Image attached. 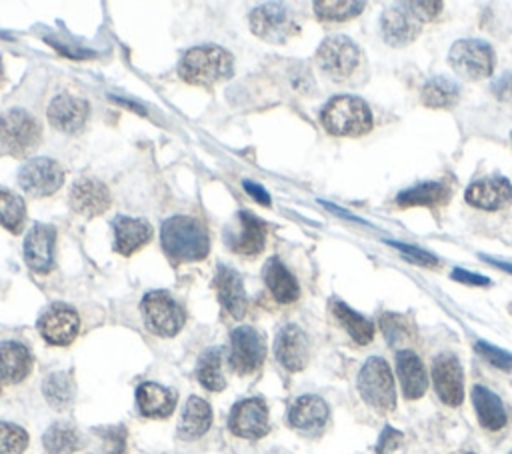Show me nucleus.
Instances as JSON below:
<instances>
[{
	"mask_svg": "<svg viewBox=\"0 0 512 454\" xmlns=\"http://www.w3.org/2000/svg\"><path fill=\"white\" fill-rule=\"evenodd\" d=\"M443 3H398L388 6L380 16V35L390 46H407L417 40L423 25L433 20Z\"/></svg>",
	"mask_w": 512,
	"mask_h": 454,
	"instance_id": "f257e3e1",
	"label": "nucleus"
},
{
	"mask_svg": "<svg viewBox=\"0 0 512 454\" xmlns=\"http://www.w3.org/2000/svg\"><path fill=\"white\" fill-rule=\"evenodd\" d=\"M163 247L166 257L180 265V262L203 260L208 255L210 238L206 227L193 217H173L163 225Z\"/></svg>",
	"mask_w": 512,
	"mask_h": 454,
	"instance_id": "f03ea898",
	"label": "nucleus"
},
{
	"mask_svg": "<svg viewBox=\"0 0 512 454\" xmlns=\"http://www.w3.org/2000/svg\"><path fill=\"white\" fill-rule=\"evenodd\" d=\"M235 60L220 46L190 48L178 65V75L188 85L210 88L233 76Z\"/></svg>",
	"mask_w": 512,
	"mask_h": 454,
	"instance_id": "7ed1b4c3",
	"label": "nucleus"
},
{
	"mask_svg": "<svg viewBox=\"0 0 512 454\" xmlns=\"http://www.w3.org/2000/svg\"><path fill=\"white\" fill-rule=\"evenodd\" d=\"M320 123L333 136H363L373 128V113L358 96H335L320 113Z\"/></svg>",
	"mask_w": 512,
	"mask_h": 454,
	"instance_id": "20e7f679",
	"label": "nucleus"
},
{
	"mask_svg": "<svg viewBox=\"0 0 512 454\" xmlns=\"http://www.w3.org/2000/svg\"><path fill=\"white\" fill-rule=\"evenodd\" d=\"M43 128L38 120L23 108L0 115V150L10 156H26L38 146Z\"/></svg>",
	"mask_w": 512,
	"mask_h": 454,
	"instance_id": "39448f33",
	"label": "nucleus"
},
{
	"mask_svg": "<svg viewBox=\"0 0 512 454\" xmlns=\"http://www.w3.org/2000/svg\"><path fill=\"white\" fill-rule=\"evenodd\" d=\"M358 392L366 405L378 412H390L397 407L395 378L385 358L373 357L365 362L358 375Z\"/></svg>",
	"mask_w": 512,
	"mask_h": 454,
	"instance_id": "423d86ee",
	"label": "nucleus"
},
{
	"mask_svg": "<svg viewBox=\"0 0 512 454\" xmlns=\"http://www.w3.org/2000/svg\"><path fill=\"white\" fill-rule=\"evenodd\" d=\"M448 63L465 80H483L495 73V50L485 40H458L448 53Z\"/></svg>",
	"mask_w": 512,
	"mask_h": 454,
	"instance_id": "0eeeda50",
	"label": "nucleus"
},
{
	"mask_svg": "<svg viewBox=\"0 0 512 454\" xmlns=\"http://www.w3.org/2000/svg\"><path fill=\"white\" fill-rule=\"evenodd\" d=\"M143 317L150 332L158 337H175L185 327V310L178 302L165 290L148 292L143 298Z\"/></svg>",
	"mask_w": 512,
	"mask_h": 454,
	"instance_id": "6e6552de",
	"label": "nucleus"
},
{
	"mask_svg": "<svg viewBox=\"0 0 512 454\" xmlns=\"http://www.w3.org/2000/svg\"><path fill=\"white\" fill-rule=\"evenodd\" d=\"M320 70L333 80H346L360 65V48L353 38L336 35L326 38L316 50Z\"/></svg>",
	"mask_w": 512,
	"mask_h": 454,
	"instance_id": "1a4fd4ad",
	"label": "nucleus"
},
{
	"mask_svg": "<svg viewBox=\"0 0 512 454\" xmlns=\"http://www.w3.org/2000/svg\"><path fill=\"white\" fill-rule=\"evenodd\" d=\"M266 358V340L253 327H238L230 335V367L238 375H253Z\"/></svg>",
	"mask_w": 512,
	"mask_h": 454,
	"instance_id": "9d476101",
	"label": "nucleus"
},
{
	"mask_svg": "<svg viewBox=\"0 0 512 454\" xmlns=\"http://www.w3.org/2000/svg\"><path fill=\"white\" fill-rule=\"evenodd\" d=\"M65 183V170L56 160L50 158H33L20 168L18 185L30 197H48L55 195Z\"/></svg>",
	"mask_w": 512,
	"mask_h": 454,
	"instance_id": "9b49d317",
	"label": "nucleus"
},
{
	"mask_svg": "<svg viewBox=\"0 0 512 454\" xmlns=\"http://www.w3.org/2000/svg\"><path fill=\"white\" fill-rule=\"evenodd\" d=\"M225 242L230 250L243 257H256L265 248L266 242V225L256 218L253 213L240 210L235 225L226 228Z\"/></svg>",
	"mask_w": 512,
	"mask_h": 454,
	"instance_id": "f8f14e48",
	"label": "nucleus"
},
{
	"mask_svg": "<svg viewBox=\"0 0 512 454\" xmlns=\"http://www.w3.org/2000/svg\"><path fill=\"white\" fill-rule=\"evenodd\" d=\"M433 382L438 399L448 407H458L465 400V370L455 355H438L433 362Z\"/></svg>",
	"mask_w": 512,
	"mask_h": 454,
	"instance_id": "ddd939ff",
	"label": "nucleus"
},
{
	"mask_svg": "<svg viewBox=\"0 0 512 454\" xmlns=\"http://www.w3.org/2000/svg\"><path fill=\"white\" fill-rule=\"evenodd\" d=\"M250 28L268 43H285L286 38L298 33L288 10L280 5H263L250 13Z\"/></svg>",
	"mask_w": 512,
	"mask_h": 454,
	"instance_id": "4468645a",
	"label": "nucleus"
},
{
	"mask_svg": "<svg viewBox=\"0 0 512 454\" xmlns=\"http://www.w3.org/2000/svg\"><path fill=\"white\" fill-rule=\"evenodd\" d=\"M38 330L48 345L66 347L78 337L80 318L75 308L66 305H53L40 317Z\"/></svg>",
	"mask_w": 512,
	"mask_h": 454,
	"instance_id": "2eb2a0df",
	"label": "nucleus"
},
{
	"mask_svg": "<svg viewBox=\"0 0 512 454\" xmlns=\"http://www.w3.org/2000/svg\"><path fill=\"white\" fill-rule=\"evenodd\" d=\"M228 427L240 439H263L268 432V409L265 400L246 399L236 402L230 410Z\"/></svg>",
	"mask_w": 512,
	"mask_h": 454,
	"instance_id": "dca6fc26",
	"label": "nucleus"
},
{
	"mask_svg": "<svg viewBox=\"0 0 512 454\" xmlns=\"http://www.w3.org/2000/svg\"><path fill=\"white\" fill-rule=\"evenodd\" d=\"M465 197L470 207L495 213V210H503L512 203V185L508 178L493 175L470 185Z\"/></svg>",
	"mask_w": 512,
	"mask_h": 454,
	"instance_id": "f3484780",
	"label": "nucleus"
},
{
	"mask_svg": "<svg viewBox=\"0 0 512 454\" xmlns=\"http://www.w3.org/2000/svg\"><path fill=\"white\" fill-rule=\"evenodd\" d=\"M275 352L280 365L290 372L303 370L308 365L310 347L305 330L296 325H286L278 332L275 342Z\"/></svg>",
	"mask_w": 512,
	"mask_h": 454,
	"instance_id": "a211bd4d",
	"label": "nucleus"
},
{
	"mask_svg": "<svg viewBox=\"0 0 512 454\" xmlns=\"http://www.w3.org/2000/svg\"><path fill=\"white\" fill-rule=\"evenodd\" d=\"M56 230L50 225H35L25 238V260L35 272H48L55 267Z\"/></svg>",
	"mask_w": 512,
	"mask_h": 454,
	"instance_id": "6ab92c4d",
	"label": "nucleus"
},
{
	"mask_svg": "<svg viewBox=\"0 0 512 454\" xmlns=\"http://www.w3.org/2000/svg\"><path fill=\"white\" fill-rule=\"evenodd\" d=\"M88 115L90 106L86 100L70 95H60L53 98V103L48 106L50 125L68 135H75L78 130H83Z\"/></svg>",
	"mask_w": 512,
	"mask_h": 454,
	"instance_id": "aec40b11",
	"label": "nucleus"
},
{
	"mask_svg": "<svg viewBox=\"0 0 512 454\" xmlns=\"http://www.w3.org/2000/svg\"><path fill=\"white\" fill-rule=\"evenodd\" d=\"M215 288L220 305L228 312L233 318H243L246 315L248 300L243 278H240L238 272L235 268H228L225 265H220L215 277Z\"/></svg>",
	"mask_w": 512,
	"mask_h": 454,
	"instance_id": "412c9836",
	"label": "nucleus"
},
{
	"mask_svg": "<svg viewBox=\"0 0 512 454\" xmlns=\"http://www.w3.org/2000/svg\"><path fill=\"white\" fill-rule=\"evenodd\" d=\"M70 205H73L78 215H83L86 218H95L108 210L110 193L103 183H98V180L83 178L78 180V183H75L73 190H70Z\"/></svg>",
	"mask_w": 512,
	"mask_h": 454,
	"instance_id": "4be33fe9",
	"label": "nucleus"
},
{
	"mask_svg": "<svg viewBox=\"0 0 512 454\" xmlns=\"http://www.w3.org/2000/svg\"><path fill=\"white\" fill-rule=\"evenodd\" d=\"M397 372L400 387H403V395L408 400H417L425 395L428 388V375L417 352L400 350L397 355Z\"/></svg>",
	"mask_w": 512,
	"mask_h": 454,
	"instance_id": "5701e85b",
	"label": "nucleus"
},
{
	"mask_svg": "<svg viewBox=\"0 0 512 454\" xmlns=\"http://www.w3.org/2000/svg\"><path fill=\"white\" fill-rule=\"evenodd\" d=\"M33 370V355L20 342H0V382L16 385Z\"/></svg>",
	"mask_w": 512,
	"mask_h": 454,
	"instance_id": "b1692460",
	"label": "nucleus"
},
{
	"mask_svg": "<svg viewBox=\"0 0 512 454\" xmlns=\"http://www.w3.org/2000/svg\"><path fill=\"white\" fill-rule=\"evenodd\" d=\"M113 228H115V248L125 257H130L133 252L140 250L145 245H148L150 238H153V227L143 218L116 217Z\"/></svg>",
	"mask_w": 512,
	"mask_h": 454,
	"instance_id": "393cba45",
	"label": "nucleus"
},
{
	"mask_svg": "<svg viewBox=\"0 0 512 454\" xmlns=\"http://www.w3.org/2000/svg\"><path fill=\"white\" fill-rule=\"evenodd\" d=\"M136 405L146 419H166L176 407V392L156 382H145L136 388Z\"/></svg>",
	"mask_w": 512,
	"mask_h": 454,
	"instance_id": "a878e982",
	"label": "nucleus"
},
{
	"mask_svg": "<svg viewBox=\"0 0 512 454\" xmlns=\"http://www.w3.org/2000/svg\"><path fill=\"white\" fill-rule=\"evenodd\" d=\"M288 420L290 425L298 430L316 432L323 429L328 420L326 402L315 395L300 397L295 400V405L290 407Z\"/></svg>",
	"mask_w": 512,
	"mask_h": 454,
	"instance_id": "bb28decb",
	"label": "nucleus"
},
{
	"mask_svg": "<svg viewBox=\"0 0 512 454\" xmlns=\"http://www.w3.org/2000/svg\"><path fill=\"white\" fill-rule=\"evenodd\" d=\"M263 277L268 290L273 292V297L278 302H283V305H290V302H295L300 297V287L296 278L278 258H268Z\"/></svg>",
	"mask_w": 512,
	"mask_h": 454,
	"instance_id": "cd10ccee",
	"label": "nucleus"
},
{
	"mask_svg": "<svg viewBox=\"0 0 512 454\" xmlns=\"http://www.w3.org/2000/svg\"><path fill=\"white\" fill-rule=\"evenodd\" d=\"M473 405L477 410L478 422L487 430H500L507 427L508 417L503 400H500L490 388L477 385L473 388Z\"/></svg>",
	"mask_w": 512,
	"mask_h": 454,
	"instance_id": "c85d7f7f",
	"label": "nucleus"
},
{
	"mask_svg": "<svg viewBox=\"0 0 512 454\" xmlns=\"http://www.w3.org/2000/svg\"><path fill=\"white\" fill-rule=\"evenodd\" d=\"M210 425H213V410H210L208 402L198 397H190L178 425L180 439L196 440L205 435Z\"/></svg>",
	"mask_w": 512,
	"mask_h": 454,
	"instance_id": "c756f323",
	"label": "nucleus"
},
{
	"mask_svg": "<svg viewBox=\"0 0 512 454\" xmlns=\"http://www.w3.org/2000/svg\"><path fill=\"white\" fill-rule=\"evenodd\" d=\"M450 198V188L440 183H423L403 190L397 197L398 207H440L447 205Z\"/></svg>",
	"mask_w": 512,
	"mask_h": 454,
	"instance_id": "7c9ffc66",
	"label": "nucleus"
},
{
	"mask_svg": "<svg viewBox=\"0 0 512 454\" xmlns=\"http://www.w3.org/2000/svg\"><path fill=\"white\" fill-rule=\"evenodd\" d=\"M460 98V88L448 76H435L423 86L420 100L428 108H453Z\"/></svg>",
	"mask_w": 512,
	"mask_h": 454,
	"instance_id": "2f4dec72",
	"label": "nucleus"
},
{
	"mask_svg": "<svg viewBox=\"0 0 512 454\" xmlns=\"http://www.w3.org/2000/svg\"><path fill=\"white\" fill-rule=\"evenodd\" d=\"M333 315L335 318L345 327V330L353 337L355 342L358 345H368L370 340L375 338V325L368 318H365L363 315H358L350 307H346L345 302L335 300L333 302Z\"/></svg>",
	"mask_w": 512,
	"mask_h": 454,
	"instance_id": "473e14b6",
	"label": "nucleus"
},
{
	"mask_svg": "<svg viewBox=\"0 0 512 454\" xmlns=\"http://www.w3.org/2000/svg\"><path fill=\"white\" fill-rule=\"evenodd\" d=\"M220 360H223V348H208L198 360L196 378L206 390L220 392L226 387L223 368H220Z\"/></svg>",
	"mask_w": 512,
	"mask_h": 454,
	"instance_id": "72a5a7b5",
	"label": "nucleus"
},
{
	"mask_svg": "<svg viewBox=\"0 0 512 454\" xmlns=\"http://www.w3.org/2000/svg\"><path fill=\"white\" fill-rule=\"evenodd\" d=\"M366 8V3H353V0H318L315 3V13L325 23H345L358 16Z\"/></svg>",
	"mask_w": 512,
	"mask_h": 454,
	"instance_id": "f704fd0d",
	"label": "nucleus"
},
{
	"mask_svg": "<svg viewBox=\"0 0 512 454\" xmlns=\"http://www.w3.org/2000/svg\"><path fill=\"white\" fill-rule=\"evenodd\" d=\"M26 220L25 200L8 190H0V225L13 235H20Z\"/></svg>",
	"mask_w": 512,
	"mask_h": 454,
	"instance_id": "c9c22d12",
	"label": "nucleus"
},
{
	"mask_svg": "<svg viewBox=\"0 0 512 454\" xmlns=\"http://www.w3.org/2000/svg\"><path fill=\"white\" fill-rule=\"evenodd\" d=\"M43 442L50 454H70L78 450L80 437L76 429L66 425V422H56L45 432Z\"/></svg>",
	"mask_w": 512,
	"mask_h": 454,
	"instance_id": "e433bc0d",
	"label": "nucleus"
},
{
	"mask_svg": "<svg viewBox=\"0 0 512 454\" xmlns=\"http://www.w3.org/2000/svg\"><path fill=\"white\" fill-rule=\"evenodd\" d=\"M43 390L46 400L58 410H65L75 397L73 380H70L66 372H53V375L45 380Z\"/></svg>",
	"mask_w": 512,
	"mask_h": 454,
	"instance_id": "4c0bfd02",
	"label": "nucleus"
},
{
	"mask_svg": "<svg viewBox=\"0 0 512 454\" xmlns=\"http://www.w3.org/2000/svg\"><path fill=\"white\" fill-rule=\"evenodd\" d=\"M380 327H383L385 338L388 340L390 347L407 345V342L415 338L413 322H410L407 317L395 315V312H387V315H383V318H380Z\"/></svg>",
	"mask_w": 512,
	"mask_h": 454,
	"instance_id": "58836bf2",
	"label": "nucleus"
},
{
	"mask_svg": "<svg viewBox=\"0 0 512 454\" xmlns=\"http://www.w3.org/2000/svg\"><path fill=\"white\" fill-rule=\"evenodd\" d=\"M28 447V435L25 429L10 422H0V454H23Z\"/></svg>",
	"mask_w": 512,
	"mask_h": 454,
	"instance_id": "ea45409f",
	"label": "nucleus"
},
{
	"mask_svg": "<svg viewBox=\"0 0 512 454\" xmlns=\"http://www.w3.org/2000/svg\"><path fill=\"white\" fill-rule=\"evenodd\" d=\"M475 348H477L478 355L483 357L487 362H490L493 367H497L500 370H512V355H510V352L488 345V342H485V340L477 342Z\"/></svg>",
	"mask_w": 512,
	"mask_h": 454,
	"instance_id": "a19ab883",
	"label": "nucleus"
},
{
	"mask_svg": "<svg viewBox=\"0 0 512 454\" xmlns=\"http://www.w3.org/2000/svg\"><path fill=\"white\" fill-rule=\"evenodd\" d=\"M103 450L105 454H126V430L123 427L105 429Z\"/></svg>",
	"mask_w": 512,
	"mask_h": 454,
	"instance_id": "79ce46f5",
	"label": "nucleus"
},
{
	"mask_svg": "<svg viewBox=\"0 0 512 454\" xmlns=\"http://www.w3.org/2000/svg\"><path fill=\"white\" fill-rule=\"evenodd\" d=\"M388 245L398 248L407 258L417 262V265L435 267L437 262H438V258H437L435 255H430V252H427V250H423V248H417V247H408V245H405V242H388Z\"/></svg>",
	"mask_w": 512,
	"mask_h": 454,
	"instance_id": "37998d69",
	"label": "nucleus"
},
{
	"mask_svg": "<svg viewBox=\"0 0 512 454\" xmlns=\"http://www.w3.org/2000/svg\"><path fill=\"white\" fill-rule=\"evenodd\" d=\"M400 442H403V432L395 430L393 427H387L376 442V454L395 452L400 447Z\"/></svg>",
	"mask_w": 512,
	"mask_h": 454,
	"instance_id": "c03bdc74",
	"label": "nucleus"
},
{
	"mask_svg": "<svg viewBox=\"0 0 512 454\" xmlns=\"http://www.w3.org/2000/svg\"><path fill=\"white\" fill-rule=\"evenodd\" d=\"M493 95L498 98V100H503V103H512V73L508 70V73L505 75H500L495 83H493Z\"/></svg>",
	"mask_w": 512,
	"mask_h": 454,
	"instance_id": "a18cd8bd",
	"label": "nucleus"
},
{
	"mask_svg": "<svg viewBox=\"0 0 512 454\" xmlns=\"http://www.w3.org/2000/svg\"><path fill=\"white\" fill-rule=\"evenodd\" d=\"M453 278L458 282H467V285H475V287H488L490 280L487 277H480V275H473V272L468 270H460L457 268L453 272Z\"/></svg>",
	"mask_w": 512,
	"mask_h": 454,
	"instance_id": "49530a36",
	"label": "nucleus"
},
{
	"mask_svg": "<svg viewBox=\"0 0 512 454\" xmlns=\"http://www.w3.org/2000/svg\"><path fill=\"white\" fill-rule=\"evenodd\" d=\"M245 188H246V193H250V195L258 198V203H260V205H266V207L270 205V197H268V195L265 193V190L260 188L258 185H255V183H248V180H246V183H245Z\"/></svg>",
	"mask_w": 512,
	"mask_h": 454,
	"instance_id": "de8ad7c7",
	"label": "nucleus"
},
{
	"mask_svg": "<svg viewBox=\"0 0 512 454\" xmlns=\"http://www.w3.org/2000/svg\"><path fill=\"white\" fill-rule=\"evenodd\" d=\"M488 262H493V265H497L498 268H503V270H507V272H512V267H508V265H505V262H498V260H490V258H487Z\"/></svg>",
	"mask_w": 512,
	"mask_h": 454,
	"instance_id": "09e8293b",
	"label": "nucleus"
},
{
	"mask_svg": "<svg viewBox=\"0 0 512 454\" xmlns=\"http://www.w3.org/2000/svg\"><path fill=\"white\" fill-rule=\"evenodd\" d=\"M268 454H290V452H288V450H285V449H273V450H270Z\"/></svg>",
	"mask_w": 512,
	"mask_h": 454,
	"instance_id": "8fccbe9b",
	"label": "nucleus"
},
{
	"mask_svg": "<svg viewBox=\"0 0 512 454\" xmlns=\"http://www.w3.org/2000/svg\"><path fill=\"white\" fill-rule=\"evenodd\" d=\"M510 143H512V135H510Z\"/></svg>",
	"mask_w": 512,
	"mask_h": 454,
	"instance_id": "3c124183",
	"label": "nucleus"
},
{
	"mask_svg": "<svg viewBox=\"0 0 512 454\" xmlns=\"http://www.w3.org/2000/svg\"><path fill=\"white\" fill-rule=\"evenodd\" d=\"M467 454H473V452H467Z\"/></svg>",
	"mask_w": 512,
	"mask_h": 454,
	"instance_id": "603ef678",
	"label": "nucleus"
},
{
	"mask_svg": "<svg viewBox=\"0 0 512 454\" xmlns=\"http://www.w3.org/2000/svg\"><path fill=\"white\" fill-rule=\"evenodd\" d=\"M510 310H512V307H510Z\"/></svg>",
	"mask_w": 512,
	"mask_h": 454,
	"instance_id": "864d4df0",
	"label": "nucleus"
}]
</instances>
